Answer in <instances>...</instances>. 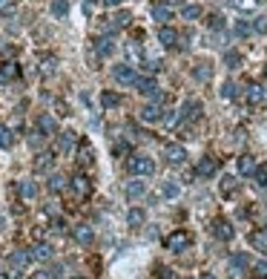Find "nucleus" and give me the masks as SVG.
<instances>
[{
    "mask_svg": "<svg viewBox=\"0 0 267 279\" xmlns=\"http://www.w3.org/2000/svg\"><path fill=\"white\" fill-rule=\"evenodd\" d=\"M44 138H46V135H44V132H40V130H37V127H35V132H29V147H40V144H44Z\"/></svg>",
    "mask_w": 267,
    "mask_h": 279,
    "instance_id": "ea45409f",
    "label": "nucleus"
},
{
    "mask_svg": "<svg viewBox=\"0 0 267 279\" xmlns=\"http://www.w3.org/2000/svg\"><path fill=\"white\" fill-rule=\"evenodd\" d=\"M112 49H115V46H112V41H109V37H98V41H95V55H98V58L112 55Z\"/></svg>",
    "mask_w": 267,
    "mask_h": 279,
    "instance_id": "5701e85b",
    "label": "nucleus"
},
{
    "mask_svg": "<svg viewBox=\"0 0 267 279\" xmlns=\"http://www.w3.org/2000/svg\"><path fill=\"white\" fill-rule=\"evenodd\" d=\"M66 184H69V182H66L64 173H52V176H49V190H52V193H64Z\"/></svg>",
    "mask_w": 267,
    "mask_h": 279,
    "instance_id": "393cba45",
    "label": "nucleus"
},
{
    "mask_svg": "<svg viewBox=\"0 0 267 279\" xmlns=\"http://www.w3.org/2000/svg\"><path fill=\"white\" fill-rule=\"evenodd\" d=\"M29 262H32V253H29V250H12V253H9V259H6L9 268H17V271H23Z\"/></svg>",
    "mask_w": 267,
    "mask_h": 279,
    "instance_id": "0eeeda50",
    "label": "nucleus"
},
{
    "mask_svg": "<svg viewBox=\"0 0 267 279\" xmlns=\"http://www.w3.org/2000/svg\"><path fill=\"white\" fill-rule=\"evenodd\" d=\"M264 230H267V225H264Z\"/></svg>",
    "mask_w": 267,
    "mask_h": 279,
    "instance_id": "bf43d9fd",
    "label": "nucleus"
},
{
    "mask_svg": "<svg viewBox=\"0 0 267 279\" xmlns=\"http://www.w3.org/2000/svg\"><path fill=\"white\" fill-rule=\"evenodd\" d=\"M161 107L155 101L152 104H147V107H141V121H147V124H155V121H161Z\"/></svg>",
    "mask_w": 267,
    "mask_h": 279,
    "instance_id": "2eb2a0df",
    "label": "nucleus"
},
{
    "mask_svg": "<svg viewBox=\"0 0 267 279\" xmlns=\"http://www.w3.org/2000/svg\"><path fill=\"white\" fill-rule=\"evenodd\" d=\"M17 75H20V69H17L15 61H9V64L0 66V78H6V81H9V78H17Z\"/></svg>",
    "mask_w": 267,
    "mask_h": 279,
    "instance_id": "473e14b6",
    "label": "nucleus"
},
{
    "mask_svg": "<svg viewBox=\"0 0 267 279\" xmlns=\"http://www.w3.org/2000/svg\"><path fill=\"white\" fill-rule=\"evenodd\" d=\"M17 193H20L23 202H32V198L37 196V184H35V182H29V178H23V182L17 184Z\"/></svg>",
    "mask_w": 267,
    "mask_h": 279,
    "instance_id": "f3484780",
    "label": "nucleus"
},
{
    "mask_svg": "<svg viewBox=\"0 0 267 279\" xmlns=\"http://www.w3.org/2000/svg\"><path fill=\"white\" fill-rule=\"evenodd\" d=\"M207 21H210V29H213V32L224 29V17H221V15H210Z\"/></svg>",
    "mask_w": 267,
    "mask_h": 279,
    "instance_id": "a19ab883",
    "label": "nucleus"
},
{
    "mask_svg": "<svg viewBox=\"0 0 267 279\" xmlns=\"http://www.w3.org/2000/svg\"><path fill=\"white\" fill-rule=\"evenodd\" d=\"M256 184L267 190V164H259V167H256Z\"/></svg>",
    "mask_w": 267,
    "mask_h": 279,
    "instance_id": "58836bf2",
    "label": "nucleus"
},
{
    "mask_svg": "<svg viewBox=\"0 0 267 279\" xmlns=\"http://www.w3.org/2000/svg\"><path fill=\"white\" fill-rule=\"evenodd\" d=\"M164 196H167V198H173V196H178V184H173V182H167V184H164Z\"/></svg>",
    "mask_w": 267,
    "mask_h": 279,
    "instance_id": "c03bdc74",
    "label": "nucleus"
},
{
    "mask_svg": "<svg viewBox=\"0 0 267 279\" xmlns=\"http://www.w3.org/2000/svg\"><path fill=\"white\" fill-rule=\"evenodd\" d=\"M20 273H23V271H17V268H9V265L3 268V276H6V279H20Z\"/></svg>",
    "mask_w": 267,
    "mask_h": 279,
    "instance_id": "49530a36",
    "label": "nucleus"
},
{
    "mask_svg": "<svg viewBox=\"0 0 267 279\" xmlns=\"http://www.w3.org/2000/svg\"><path fill=\"white\" fill-rule=\"evenodd\" d=\"M250 32H253V23H247V21H238V26H236V35H241V37H244V35H250Z\"/></svg>",
    "mask_w": 267,
    "mask_h": 279,
    "instance_id": "79ce46f5",
    "label": "nucleus"
},
{
    "mask_svg": "<svg viewBox=\"0 0 267 279\" xmlns=\"http://www.w3.org/2000/svg\"><path fill=\"white\" fill-rule=\"evenodd\" d=\"M167 250H173V253H181V250H187L190 245H193V236L187 233V230H175V233H170L164 239Z\"/></svg>",
    "mask_w": 267,
    "mask_h": 279,
    "instance_id": "f03ea898",
    "label": "nucleus"
},
{
    "mask_svg": "<svg viewBox=\"0 0 267 279\" xmlns=\"http://www.w3.org/2000/svg\"><path fill=\"white\" fill-rule=\"evenodd\" d=\"M66 12H69V3L66 0H55L52 3V15L55 17H66Z\"/></svg>",
    "mask_w": 267,
    "mask_h": 279,
    "instance_id": "4c0bfd02",
    "label": "nucleus"
},
{
    "mask_svg": "<svg viewBox=\"0 0 267 279\" xmlns=\"http://www.w3.org/2000/svg\"><path fill=\"white\" fill-rule=\"evenodd\" d=\"M15 144V135H12V130H9L6 124H0V150H9Z\"/></svg>",
    "mask_w": 267,
    "mask_h": 279,
    "instance_id": "7c9ffc66",
    "label": "nucleus"
},
{
    "mask_svg": "<svg viewBox=\"0 0 267 279\" xmlns=\"http://www.w3.org/2000/svg\"><path fill=\"white\" fill-rule=\"evenodd\" d=\"M0 225H3V216H0Z\"/></svg>",
    "mask_w": 267,
    "mask_h": 279,
    "instance_id": "13d9d810",
    "label": "nucleus"
},
{
    "mask_svg": "<svg viewBox=\"0 0 267 279\" xmlns=\"http://www.w3.org/2000/svg\"><path fill=\"white\" fill-rule=\"evenodd\" d=\"M256 167L259 164L253 162V155H238V173L241 176H256Z\"/></svg>",
    "mask_w": 267,
    "mask_h": 279,
    "instance_id": "6ab92c4d",
    "label": "nucleus"
},
{
    "mask_svg": "<svg viewBox=\"0 0 267 279\" xmlns=\"http://www.w3.org/2000/svg\"><path fill=\"white\" fill-rule=\"evenodd\" d=\"M127 170H130L132 176H152V173H155V162H152V155L135 153V155H130Z\"/></svg>",
    "mask_w": 267,
    "mask_h": 279,
    "instance_id": "f257e3e1",
    "label": "nucleus"
},
{
    "mask_svg": "<svg viewBox=\"0 0 267 279\" xmlns=\"http://www.w3.org/2000/svg\"><path fill=\"white\" fill-rule=\"evenodd\" d=\"M264 78H267V66H264Z\"/></svg>",
    "mask_w": 267,
    "mask_h": 279,
    "instance_id": "6e6d98bb",
    "label": "nucleus"
},
{
    "mask_svg": "<svg viewBox=\"0 0 267 279\" xmlns=\"http://www.w3.org/2000/svg\"><path fill=\"white\" fill-rule=\"evenodd\" d=\"M135 87H138V92H141L144 98H152V101H158L161 98V89H158V84L152 81V78H138Z\"/></svg>",
    "mask_w": 267,
    "mask_h": 279,
    "instance_id": "39448f33",
    "label": "nucleus"
},
{
    "mask_svg": "<svg viewBox=\"0 0 267 279\" xmlns=\"http://www.w3.org/2000/svg\"><path fill=\"white\" fill-rule=\"evenodd\" d=\"M193 75H195V78H198L201 84H207L210 78H213V66H210V64H198V66L193 69Z\"/></svg>",
    "mask_w": 267,
    "mask_h": 279,
    "instance_id": "c85d7f7f",
    "label": "nucleus"
},
{
    "mask_svg": "<svg viewBox=\"0 0 267 279\" xmlns=\"http://www.w3.org/2000/svg\"><path fill=\"white\" fill-rule=\"evenodd\" d=\"M130 21H132L130 12H118V15H115V26H118V29H121V26H127Z\"/></svg>",
    "mask_w": 267,
    "mask_h": 279,
    "instance_id": "37998d69",
    "label": "nucleus"
},
{
    "mask_svg": "<svg viewBox=\"0 0 267 279\" xmlns=\"http://www.w3.org/2000/svg\"><path fill=\"white\" fill-rule=\"evenodd\" d=\"M52 164H55V155L52 153H40L35 158V170L37 173H46V170H52Z\"/></svg>",
    "mask_w": 267,
    "mask_h": 279,
    "instance_id": "b1692460",
    "label": "nucleus"
},
{
    "mask_svg": "<svg viewBox=\"0 0 267 279\" xmlns=\"http://www.w3.org/2000/svg\"><path fill=\"white\" fill-rule=\"evenodd\" d=\"M64 228H66L64 219H55V222H52V230H55V233H64Z\"/></svg>",
    "mask_w": 267,
    "mask_h": 279,
    "instance_id": "3c124183",
    "label": "nucleus"
},
{
    "mask_svg": "<svg viewBox=\"0 0 267 279\" xmlns=\"http://www.w3.org/2000/svg\"><path fill=\"white\" fill-rule=\"evenodd\" d=\"M201 101H198V98H187V104H184V107H181V115L187 118V121H195V118L201 115Z\"/></svg>",
    "mask_w": 267,
    "mask_h": 279,
    "instance_id": "f8f14e48",
    "label": "nucleus"
},
{
    "mask_svg": "<svg viewBox=\"0 0 267 279\" xmlns=\"http://www.w3.org/2000/svg\"><path fill=\"white\" fill-rule=\"evenodd\" d=\"M32 279H60V265H55V268H40L37 273H32Z\"/></svg>",
    "mask_w": 267,
    "mask_h": 279,
    "instance_id": "cd10ccee",
    "label": "nucleus"
},
{
    "mask_svg": "<svg viewBox=\"0 0 267 279\" xmlns=\"http://www.w3.org/2000/svg\"><path fill=\"white\" fill-rule=\"evenodd\" d=\"M201 279H216V276H213V273H201Z\"/></svg>",
    "mask_w": 267,
    "mask_h": 279,
    "instance_id": "5fc2aeb1",
    "label": "nucleus"
},
{
    "mask_svg": "<svg viewBox=\"0 0 267 279\" xmlns=\"http://www.w3.org/2000/svg\"><path fill=\"white\" fill-rule=\"evenodd\" d=\"M147 72H158V69H161V61H147Z\"/></svg>",
    "mask_w": 267,
    "mask_h": 279,
    "instance_id": "8fccbe9b",
    "label": "nucleus"
},
{
    "mask_svg": "<svg viewBox=\"0 0 267 279\" xmlns=\"http://www.w3.org/2000/svg\"><path fill=\"white\" fill-rule=\"evenodd\" d=\"M147 193V184L144 182H130L127 184V198H138Z\"/></svg>",
    "mask_w": 267,
    "mask_h": 279,
    "instance_id": "2f4dec72",
    "label": "nucleus"
},
{
    "mask_svg": "<svg viewBox=\"0 0 267 279\" xmlns=\"http://www.w3.org/2000/svg\"><path fill=\"white\" fill-rule=\"evenodd\" d=\"M75 141H78V135H75V132H60L58 150H60V153H69V150L75 147Z\"/></svg>",
    "mask_w": 267,
    "mask_h": 279,
    "instance_id": "a878e982",
    "label": "nucleus"
},
{
    "mask_svg": "<svg viewBox=\"0 0 267 279\" xmlns=\"http://www.w3.org/2000/svg\"><path fill=\"white\" fill-rule=\"evenodd\" d=\"M72 279H84V276H72Z\"/></svg>",
    "mask_w": 267,
    "mask_h": 279,
    "instance_id": "4d7b16f0",
    "label": "nucleus"
},
{
    "mask_svg": "<svg viewBox=\"0 0 267 279\" xmlns=\"http://www.w3.org/2000/svg\"><path fill=\"white\" fill-rule=\"evenodd\" d=\"M236 187H238V182L233 176H224L221 178V196H233V193H236Z\"/></svg>",
    "mask_w": 267,
    "mask_h": 279,
    "instance_id": "f704fd0d",
    "label": "nucleus"
},
{
    "mask_svg": "<svg viewBox=\"0 0 267 279\" xmlns=\"http://www.w3.org/2000/svg\"><path fill=\"white\" fill-rule=\"evenodd\" d=\"M221 95H224V98H233V95H236V87H233V84L227 81V84L221 87Z\"/></svg>",
    "mask_w": 267,
    "mask_h": 279,
    "instance_id": "09e8293b",
    "label": "nucleus"
},
{
    "mask_svg": "<svg viewBox=\"0 0 267 279\" xmlns=\"http://www.w3.org/2000/svg\"><path fill=\"white\" fill-rule=\"evenodd\" d=\"M80 167H92V147L89 144H80Z\"/></svg>",
    "mask_w": 267,
    "mask_h": 279,
    "instance_id": "c9c22d12",
    "label": "nucleus"
},
{
    "mask_svg": "<svg viewBox=\"0 0 267 279\" xmlns=\"http://www.w3.org/2000/svg\"><path fill=\"white\" fill-rule=\"evenodd\" d=\"M124 0H104V6H121Z\"/></svg>",
    "mask_w": 267,
    "mask_h": 279,
    "instance_id": "864d4df0",
    "label": "nucleus"
},
{
    "mask_svg": "<svg viewBox=\"0 0 267 279\" xmlns=\"http://www.w3.org/2000/svg\"><path fill=\"white\" fill-rule=\"evenodd\" d=\"M164 158L170 164H184V158H187V150L181 147V144H167L164 147Z\"/></svg>",
    "mask_w": 267,
    "mask_h": 279,
    "instance_id": "1a4fd4ad",
    "label": "nucleus"
},
{
    "mask_svg": "<svg viewBox=\"0 0 267 279\" xmlns=\"http://www.w3.org/2000/svg\"><path fill=\"white\" fill-rule=\"evenodd\" d=\"M213 236L221 239V242H230L233 236H236V230H233V225L227 219H216L213 222Z\"/></svg>",
    "mask_w": 267,
    "mask_h": 279,
    "instance_id": "423d86ee",
    "label": "nucleus"
},
{
    "mask_svg": "<svg viewBox=\"0 0 267 279\" xmlns=\"http://www.w3.org/2000/svg\"><path fill=\"white\" fill-rule=\"evenodd\" d=\"M238 64H241V52H236V49H227V52H224V66L236 69Z\"/></svg>",
    "mask_w": 267,
    "mask_h": 279,
    "instance_id": "72a5a7b5",
    "label": "nucleus"
},
{
    "mask_svg": "<svg viewBox=\"0 0 267 279\" xmlns=\"http://www.w3.org/2000/svg\"><path fill=\"white\" fill-rule=\"evenodd\" d=\"M72 239L78 245H92L95 242V230L89 228V225H75L72 228Z\"/></svg>",
    "mask_w": 267,
    "mask_h": 279,
    "instance_id": "6e6552de",
    "label": "nucleus"
},
{
    "mask_svg": "<svg viewBox=\"0 0 267 279\" xmlns=\"http://www.w3.org/2000/svg\"><path fill=\"white\" fill-rule=\"evenodd\" d=\"M37 64H40V72L44 75H52L55 72V66H58V58H55V55H40Z\"/></svg>",
    "mask_w": 267,
    "mask_h": 279,
    "instance_id": "bb28decb",
    "label": "nucleus"
},
{
    "mask_svg": "<svg viewBox=\"0 0 267 279\" xmlns=\"http://www.w3.org/2000/svg\"><path fill=\"white\" fill-rule=\"evenodd\" d=\"M101 104L107 107V110H115V107H121V95L112 92V89H104L101 92Z\"/></svg>",
    "mask_w": 267,
    "mask_h": 279,
    "instance_id": "4be33fe9",
    "label": "nucleus"
},
{
    "mask_svg": "<svg viewBox=\"0 0 267 279\" xmlns=\"http://www.w3.org/2000/svg\"><path fill=\"white\" fill-rule=\"evenodd\" d=\"M29 253H32V259H40V262H49L55 250H52V245H49V242H37V245H32V248H29Z\"/></svg>",
    "mask_w": 267,
    "mask_h": 279,
    "instance_id": "4468645a",
    "label": "nucleus"
},
{
    "mask_svg": "<svg viewBox=\"0 0 267 279\" xmlns=\"http://www.w3.org/2000/svg\"><path fill=\"white\" fill-rule=\"evenodd\" d=\"M253 271L259 273L261 279H267V259H264V262H256V265H253Z\"/></svg>",
    "mask_w": 267,
    "mask_h": 279,
    "instance_id": "de8ad7c7",
    "label": "nucleus"
},
{
    "mask_svg": "<svg viewBox=\"0 0 267 279\" xmlns=\"http://www.w3.org/2000/svg\"><path fill=\"white\" fill-rule=\"evenodd\" d=\"M69 187H72L78 196H89L92 193V184H89V178L84 176V173H78V176H72V182H69Z\"/></svg>",
    "mask_w": 267,
    "mask_h": 279,
    "instance_id": "ddd939ff",
    "label": "nucleus"
},
{
    "mask_svg": "<svg viewBox=\"0 0 267 279\" xmlns=\"http://www.w3.org/2000/svg\"><path fill=\"white\" fill-rule=\"evenodd\" d=\"M181 17L184 21H198L201 17V6H184L181 9Z\"/></svg>",
    "mask_w": 267,
    "mask_h": 279,
    "instance_id": "e433bc0d",
    "label": "nucleus"
},
{
    "mask_svg": "<svg viewBox=\"0 0 267 279\" xmlns=\"http://www.w3.org/2000/svg\"><path fill=\"white\" fill-rule=\"evenodd\" d=\"M216 173H218V158H213V155H207V158H198V164H195V176L213 178Z\"/></svg>",
    "mask_w": 267,
    "mask_h": 279,
    "instance_id": "20e7f679",
    "label": "nucleus"
},
{
    "mask_svg": "<svg viewBox=\"0 0 267 279\" xmlns=\"http://www.w3.org/2000/svg\"><path fill=\"white\" fill-rule=\"evenodd\" d=\"M112 75H115V81L124 84V87H135V81H138L135 69H132V66H127V64H118L115 69H112Z\"/></svg>",
    "mask_w": 267,
    "mask_h": 279,
    "instance_id": "7ed1b4c3",
    "label": "nucleus"
},
{
    "mask_svg": "<svg viewBox=\"0 0 267 279\" xmlns=\"http://www.w3.org/2000/svg\"><path fill=\"white\" fill-rule=\"evenodd\" d=\"M253 29L259 32V35H264V32H267V17H256V23H253Z\"/></svg>",
    "mask_w": 267,
    "mask_h": 279,
    "instance_id": "a18cd8bd",
    "label": "nucleus"
},
{
    "mask_svg": "<svg viewBox=\"0 0 267 279\" xmlns=\"http://www.w3.org/2000/svg\"><path fill=\"white\" fill-rule=\"evenodd\" d=\"M247 101L250 104H261L264 101V89H261L259 84H250V87H247Z\"/></svg>",
    "mask_w": 267,
    "mask_h": 279,
    "instance_id": "c756f323",
    "label": "nucleus"
},
{
    "mask_svg": "<svg viewBox=\"0 0 267 279\" xmlns=\"http://www.w3.org/2000/svg\"><path fill=\"white\" fill-rule=\"evenodd\" d=\"M247 268H250V256H247V253H233L230 256V273L233 276H241Z\"/></svg>",
    "mask_w": 267,
    "mask_h": 279,
    "instance_id": "9d476101",
    "label": "nucleus"
},
{
    "mask_svg": "<svg viewBox=\"0 0 267 279\" xmlns=\"http://www.w3.org/2000/svg\"><path fill=\"white\" fill-rule=\"evenodd\" d=\"M150 15L155 17V21H170V17H173V6H170V3H152V9H150Z\"/></svg>",
    "mask_w": 267,
    "mask_h": 279,
    "instance_id": "dca6fc26",
    "label": "nucleus"
},
{
    "mask_svg": "<svg viewBox=\"0 0 267 279\" xmlns=\"http://www.w3.org/2000/svg\"><path fill=\"white\" fill-rule=\"evenodd\" d=\"M147 222V213H144V207H132L130 213H127V225L130 228H141Z\"/></svg>",
    "mask_w": 267,
    "mask_h": 279,
    "instance_id": "412c9836",
    "label": "nucleus"
},
{
    "mask_svg": "<svg viewBox=\"0 0 267 279\" xmlns=\"http://www.w3.org/2000/svg\"><path fill=\"white\" fill-rule=\"evenodd\" d=\"M250 245H253V250H259V253H264L267 256V230H256V233H250Z\"/></svg>",
    "mask_w": 267,
    "mask_h": 279,
    "instance_id": "a211bd4d",
    "label": "nucleus"
},
{
    "mask_svg": "<svg viewBox=\"0 0 267 279\" xmlns=\"http://www.w3.org/2000/svg\"><path fill=\"white\" fill-rule=\"evenodd\" d=\"M158 279H170V268H164V265H158Z\"/></svg>",
    "mask_w": 267,
    "mask_h": 279,
    "instance_id": "603ef678",
    "label": "nucleus"
},
{
    "mask_svg": "<svg viewBox=\"0 0 267 279\" xmlns=\"http://www.w3.org/2000/svg\"><path fill=\"white\" fill-rule=\"evenodd\" d=\"M158 41L164 46H175V44H178V32H175L173 26H161V29H158Z\"/></svg>",
    "mask_w": 267,
    "mask_h": 279,
    "instance_id": "aec40b11",
    "label": "nucleus"
},
{
    "mask_svg": "<svg viewBox=\"0 0 267 279\" xmlns=\"http://www.w3.org/2000/svg\"><path fill=\"white\" fill-rule=\"evenodd\" d=\"M37 130L44 132V135H58V121H55V115H49V112L37 115Z\"/></svg>",
    "mask_w": 267,
    "mask_h": 279,
    "instance_id": "9b49d317",
    "label": "nucleus"
}]
</instances>
